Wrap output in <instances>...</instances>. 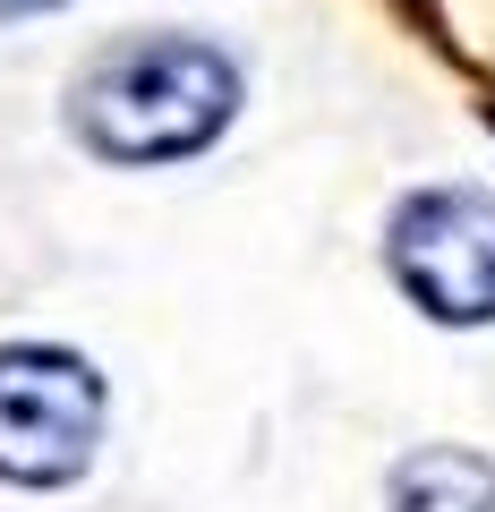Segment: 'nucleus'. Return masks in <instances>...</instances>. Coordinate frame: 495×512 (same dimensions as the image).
Here are the masks:
<instances>
[{
	"label": "nucleus",
	"mask_w": 495,
	"mask_h": 512,
	"mask_svg": "<svg viewBox=\"0 0 495 512\" xmlns=\"http://www.w3.org/2000/svg\"><path fill=\"white\" fill-rule=\"evenodd\" d=\"M239 111V69L214 43L188 35H146L103 52L77 77V137L103 163H180L214 146Z\"/></svg>",
	"instance_id": "nucleus-1"
},
{
	"label": "nucleus",
	"mask_w": 495,
	"mask_h": 512,
	"mask_svg": "<svg viewBox=\"0 0 495 512\" xmlns=\"http://www.w3.org/2000/svg\"><path fill=\"white\" fill-rule=\"evenodd\" d=\"M103 436V376L77 350L9 342L0 350V478L60 487L94 461Z\"/></svg>",
	"instance_id": "nucleus-2"
},
{
	"label": "nucleus",
	"mask_w": 495,
	"mask_h": 512,
	"mask_svg": "<svg viewBox=\"0 0 495 512\" xmlns=\"http://www.w3.org/2000/svg\"><path fill=\"white\" fill-rule=\"evenodd\" d=\"M385 256L436 325H487L495 316V197L487 188H419L393 214Z\"/></svg>",
	"instance_id": "nucleus-3"
},
{
	"label": "nucleus",
	"mask_w": 495,
	"mask_h": 512,
	"mask_svg": "<svg viewBox=\"0 0 495 512\" xmlns=\"http://www.w3.org/2000/svg\"><path fill=\"white\" fill-rule=\"evenodd\" d=\"M393 512H495V461L453 453V444L410 453L393 470Z\"/></svg>",
	"instance_id": "nucleus-4"
},
{
	"label": "nucleus",
	"mask_w": 495,
	"mask_h": 512,
	"mask_svg": "<svg viewBox=\"0 0 495 512\" xmlns=\"http://www.w3.org/2000/svg\"><path fill=\"white\" fill-rule=\"evenodd\" d=\"M43 9H69V0H0V18H43Z\"/></svg>",
	"instance_id": "nucleus-5"
}]
</instances>
